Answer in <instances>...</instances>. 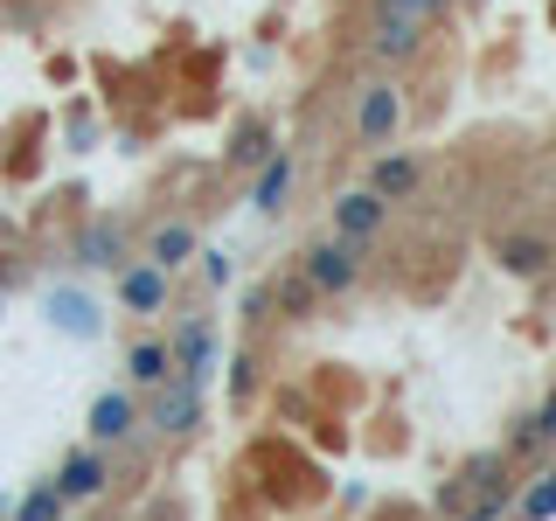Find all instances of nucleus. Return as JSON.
I'll list each match as a JSON object with an SVG mask.
<instances>
[{
    "label": "nucleus",
    "mask_w": 556,
    "mask_h": 521,
    "mask_svg": "<svg viewBox=\"0 0 556 521\" xmlns=\"http://www.w3.org/2000/svg\"><path fill=\"white\" fill-rule=\"evenodd\" d=\"M300 278L320 292V300L355 292V285H362V243H348V237H313L306 251H300Z\"/></svg>",
    "instance_id": "obj_1"
},
{
    "label": "nucleus",
    "mask_w": 556,
    "mask_h": 521,
    "mask_svg": "<svg viewBox=\"0 0 556 521\" xmlns=\"http://www.w3.org/2000/svg\"><path fill=\"white\" fill-rule=\"evenodd\" d=\"M147 424L161 431V439H188V431L202 424V390L181 376H167L161 390H147Z\"/></svg>",
    "instance_id": "obj_2"
},
{
    "label": "nucleus",
    "mask_w": 556,
    "mask_h": 521,
    "mask_svg": "<svg viewBox=\"0 0 556 521\" xmlns=\"http://www.w3.org/2000/svg\"><path fill=\"white\" fill-rule=\"evenodd\" d=\"M382 223H390V202H382L369 181H362V188H341V195H334V237H348V243H362V251H369Z\"/></svg>",
    "instance_id": "obj_3"
},
{
    "label": "nucleus",
    "mask_w": 556,
    "mask_h": 521,
    "mask_svg": "<svg viewBox=\"0 0 556 521\" xmlns=\"http://www.w3.org/2000/svg\"><path fill=\"white\" fill-rule=\"evenodd\" d=\"M396 126H404V91H396V84H369V91L355 98V132H362V147H390Z\"/></svg>",
    "instance_id": "obj_4"
},
{
    "label": "nucleus",
    "mask_w": 556,
    "mask_h": 521,
    "mask_svg": "<svg viewBox=\"0 0 556 521\" xmlns=\"http://www.w3.org/2000/svg\"><path fill=\"white\" fill-rule=\"evenodd\" d=\"M369 188L382 202H410L417 188H425V153H390V147H376V161H369Z\"/></svg>",
    "instance_id": "obj_5"
},
{
    "label": "nucleus",
    "mask_w": 556,
    "mask_h": 521,
    "mask_svg": "<svg viewBox=\"0 0 556 521\" xmlns=\"http://www.w3.org/2000/svg\"><path fill=\"white\" fill-rule=\"evenodd\" d=\"M104 486H112V459H104V445H84V452H70V459L56 466V494L77 508V500H98Z\"/></svg>",
    "instance_id": "obj_6"
},
{
    "label": "nucleus",
    "mask_w": 556,
    "mask_h": 521,
    "mask_svg": "<svg viewBox=\"0 0 556 521\" xmlns=\"http://www.w3.org/2000/svg\"><path fill=\"white\" fill-rule=\"evenodd\" d=\"M167 300H174V271H161V265H118V306L126 313H167Z\"/></svg>",
    "instance_id": "obj_7"
},
{
    "label": "nucleus",
    "mask_w": 556,
    "mask_h": 521,
    "mask_svg": "<svg viewBox=\"0 0 556 521\" xmlns=\"http://www.w3.org/2000/svg\"><path fill=\"white\" fill-rule=\"evenodd\" d=\"M167 347H174V376H181V382H195V390H202V382H208V369H216V327H208V320H181Z\"/></svg>",
    "instance_id": "obj_8"
},
{
    "label": "nucleus",
    "mask_w": 556,
    "mask_h": 521,
    "mask_svg": "<svg viewBox=\"0 0 556 521\" xmlns=\"http://www.w3.org/2000/svg\"><path fill=\"white\" fill-rule=\"evenodd\" d=\"M132 424H139L132 390H104V396H91V445H118V439H132Z\"/></svg>",
    "instance_id": "obj_9"
},
{
    "label": "nucleus",
    "mask_w": 556,
    "mask_h": 521,
    "mask_svg": "<svg viewBox=\"0 0 556 521\" xmlns=\"http://www.w3.org/2000/svg\"><path fill=\"white\" fill-rule=\"evenodd\" d=\"M417 42H425V22L376 14V28H369V56H376V63H404V56H417Z\"/></svg>",
    "instance_id": "obj_10"
},
{
    "label": "nucleus",
    "mask_w": 556,
    "mask_h": 521,
    "mask_svg": "<svg viewBox=\"0 0 556 521\" xmlns=\"http://www.w3.org/2000/svg\"><path fill=\"white\" fill-rule=\"evenodd\" d=\"M174 376V347L167 341H132L126 347V390H161V382Z\"/></svg>",
    "instance_id": "obj_11"
},
{
    "label": "nucleus",
    "mask_w": 556,
    "mask_h": 521,
    "mask_svg": "<svg viewBox=\"0 0 556 521\" xmlns=\"http://www.w3.org/2000/svg\"><path fill=\"white\" fill-rule=\"evenodd\" d=\"M77 265L84 271H118V265H126V230H118L112 216L91 223V230L77 237Z\"/></svg>",
    "instance_id": "obj_12"
},
{
    "label": "nucleus",
    "mask_w": 556,
    "mask_h": 521,
    "mask_svg": "<svg viewBox=\"0 0 556 521\" xmlns=\"http://www.w3.org/2000/svg\"><path fill=\"white\" fill-rule=\"evenodd\" d=\"M292 153H271L265 167H257V181H251V208L257 216H278V208H286V195H292Z\"/></svg>",
    "instance_id": "obj_13"
},
{
    "label": "nucleus",
    "mask_w": 556,
    "mask_h": 521,
    "mask_svg": "<svg viewBox=\"0 0 556 521\" xmlns=\"http://www.w3.org/2000/svg\"><path fill=\"white\" fill-rule=\"evenodd\" d=\"M494 257H501L515 278H543V271L556 265V243H549V237H501Z\"/></svg>",
    "instance_id": "obj_14"
},
{
    "label": "nucleus",
    "mask_w": 556,
    "mask_h": 521,
    "mask_svg": "<svg viewBox=\"0 0 556 521\" xmlns=\"http://www.w3.org/2000/svg\"><path fill=\"white\" fill-rule=\"evenodd\" d=\"M195 251H202V237L188 230V223H161V230L147 237V265H161V271H181Z\"/></svg>",
    "instance_id": "obj_15"
},
{
    "label": "nucleus",
    "mask_w": 556,
    "mask_h": 521,
    "mask_svg": "<svg viewBox=\"0 0 556 521\" xmlns=\"http://www.w3.org/2000/svg\"><path fill=\"white\" fill-rule=\"evenodd\" d=\"M49 320H56V334H91L98 341L104 313H98V300H84V292H49Z\"/></svg>",
    "instance_id": "obj_16"
},
{
    "label": "nucleus",
    "mask_w": 556,
    "mask_h": 521,
    "mask_svg": "<svg viewBox=\"0 0 556 521\" xmlns=\"http://www.w3.org/2000/svg\"><path fill=\"white\" fill-rule=\"evenodd\" d=\"M70 500L56 494V480H42V486H28L22 500H14V521H63Z\"/></svg>",
    "instance_id": "obj_17"
},
{
    "label": "nucleus",
    "mask_w": 556,
    "mask_h": 521,
    "mask_svg": "<svg viewBox=\"0 0 556 521\" xmlns=\"http://www.w3.org/2000/svg\"><path fill=\"white\" fill-rule=\"evenodd\" d=\"M271 126H237V139H230V167H265L271 161Z\"/></svg>",
    "instance_id": "obj_18"
},
{
    "label": "nucleus",
    "mask_w": 556,
    "mask_h": 521,
    "mask_svg": "<svg viewBox=\"0 0 556 521\" xmlns=\"http://www.w3.org/2000/svg\"><path fill=\"white\" fill-rule=\"evenodd\" d=\"M549 514H556V473L535 480L529 494H521V521H549Z\"/></svg>",
    "instance_id": "obj_19"
},
{
    "label": "nucleus",
    "mask_w": 556,
    "mask_h": 521,
    "mask_svg": "<svg viewBox=\"0 0 556 521\" xmlns=\"http://www.w3.org/2000/svg\"><path fill=\"white\" fill-rule=\"evenodd\" d=\"M529 439L535 445H556V390H549V404L535 410V424H529Z\"/></svg>",
    "instance_id": "obj_20"
},
{
    "label": "nucleus",
    "mask_w": 556,
    "mask_h": 521,
    "mask_svg": "<svg viewBox=\"0 0 556 521\" xmlns=\"http://www.w3.org/2000/svg\"><path fill=\"white\" fill-rule=\"evenodd\" d=\"M313 300H320V292H313V285H306V278H292V285H286V292H278V306H286V313H306Z\"/></svg>",
    "instance_id": "obj_21"
},
{
    "label": "nucleus",
    "mask_w": 556,
    "mask_h": 521,
    "mask_svg": "<svg viewBox=\"0 0 556 521\" xmlns=\"http://www.w3.org/2000/svg\"><path fill=\"white\" fill-rule=\"evenodd\" d=\"M466 521H501V500H494V494H486V500H480V508H473V514H466Z\"/></svg>",
    "instance_id": "obj_22"
},
{
    "label": "nucleus",
    "mask_w": 556,
    "mask_h": 521,
    "mask_svg": "<svg viewBox=\"0 0 556 521\" xmlns=\"http://www.w3.org/2000/svg\"><path fill=\"white\" fill-rule=\"evenodd\" d=\"M0 320H8V300H0Z\"/></svg>",
    "instance_id": "obj_23"
},
{
    "label": "nucleus",
    "mask_w": 556,
    "mask_h": 521,
    "mask_svg": "<svg viewBox=\"0 0 556 521\" xmlns=\"http://www.w3.org/2000/svg\"><path fill=\"white\" fill-rule=\"evenodd\" d=\"M439 8H445V0H439Z\"/></svg>",
    "instance_id": "obj_24"
}]
</instances>
